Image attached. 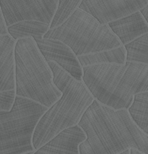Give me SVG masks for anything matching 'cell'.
<instances>
[{
    "label": "cell",
    "mask_w": 148,
    "mask_h": 154,
    "mask_svg": "<svg viewBox=\"0 0 148 154\" xmlns=\"http://www.w3.org/2000/svg\"><path fill=\"white\" fill-rule=\"evenodd\" d=\"M15 98V89L0 92V112L10 111L13 107Z\"/></svg>",
    "instance_id": "obj_18"
},
{
    "label": "cell",
    "mask_w": 148,
    "mask_h": 154,
    "mask_svg": "<svg viewBox=\"0 0 148 154\" xmlns=\"http://www.w3.org/2000/svg\"><path fill=\"white\" fill-rule=\"evenodd\" d=\"M107 25L121 45L148 33V23L139 11Z\"/></svg>",
    "instance_id": "obj_11"
},
{
    "label": "cell",
    "mask_w": 148,
    "mask_h": 154,
    "mask_svg": "<svg viewBox=\"0 0 148 154\" xmlns=\"http://www.w3.org/2000/svg\"><path fill=\"white\" fill-rule=\"evenodd\" d=\"M16 96L49 108L62 97L53 73L32 38L18 40L14 47Z\"/></svg>",
    "instance_id": "obj_4"
},
{
    "label": "cell",
    "mask_w": 148,
    "mask_h": 154,
    "mask_svg": "<svg viewBox=\"0 0 148 154\" xmlns=\"http://www.w3.org/2000/svg\"><path fill=\"white\" fill-rule=\"evenodd\" d=\"M81 2V0H59L49 30L57 28L65 23L79 8Z\"/></svg>",
    "instance_id": "obj_17"
},
{
    "label": "cell",
    "mask_w": 148,
    "mask_h": 154,
    "mask_svg": "<svg viewBox=\"0 0 148 154\" xmlns=\"http://www.w3.org/2000/svg\"><path fill=\"white\" fill-rule=\"evenodd\" d=\"M46 62H53L72 77L82 82V68L69 47L58 40L43 38L35 40Z\"/></svg>",
    "instance_id": "obj_9"
},
{
    "label": "cell",
    "mask_w": 148,
    "mask_h": 154,
    "mask_svg": "<svg viewBox=\"0 0 148 154\" xmlns=\"http://www.w3.org/2000/svg\"><path fill=\"white\" fill-rule=\"evenodd\" d=\"M123 46L126 51V62L148 64V33Z\"/></svg>",
    "instance_id": "obj_16"
},
{
    "label": "cell",
    "mask_w": 148,
    "mask_h": 154,
    "mask_svg": "<svg viewBox=\"0 0 148 154\" xmlns=\"http://www.w3.org/2000/svg\"><path fill=\"white\" fill-rule=\"evenodd\" d=\"M82 81L99 103L114 110H127L135 94L148 91V64L126 62L84 67Z\"/></svg>",
    "instance_id": "obj_2"
},
{
    "label": "cell",
    "mask_w": 148,
    "mask_h": 154,
    "mask_svg": "<svg viewBox=\"0 0 148 154\" xmlns=\"http://www.w3.org/2000/svg\"><path fill=\"white\" fill-rule=\"evenodd\" d=\"M148 91L135 94L127 112L132 120L146 135H148Z\"/></svg>",
    "instance_id": "obj_15"
},
{
    "label": "cell",
    "mask_w": 148,
    "mask_h": 154,
    "mask_svg": "<svg viewBox=\"0 0 148 154\" xmlns=\"http://www.w3.org/2000/svg\"><path fill=\"white\" fill-rule=\"evenodd\" d=\"M139 12H140V14H142V16L143 17L144 19L146 22L147 23V20H148V5L145 6V7L141 9L140 10H139Z\"/></svg>",
    "instance_id": "obj_20"
},
{
    "label": "cell",
    "mask_w": 148,
    "mask_h": 154,
    "mask_svg": "<svg viewBox=\"0 0 148 154\" xmlns=\"http://www.w3.org/2000/svg\"><path fill=\"white\" fill-rule=\"evenodd\" d=\"M33 152H30V153H25V154H33Z\"/></svg>",
    "instance_id": "obj_23"
},
{
    "label": "cell",
    "mask_w": 148,
    "mask_h": 154,
    "mask_svg": "<svg viewBox=\"0 0 148 154\" xmlns=\"http://www.w3.org/2000/svg\"><path fill=\"white\" fill-rule=\"evenodd\" d=\"M43 38L62 42L71 48L77 57L111 50L121 45L108 25H101L79 8L61 26L48 31Z\"/></svg>",
    "instance_id": "obj_5"
},
{
    "label": "cell",
    "mask_w": 148,
    "mask_h": 154,
    "mask_svg": "<svg viewBox=\"0 0 148 154\" xmlns=\"http://www.w3.org/2000/svg\"><path fill=\"white\" fill-rule=\"evenodd\" d=\"M58 0H0L7 27L23 21H38L50 26Z\"/></svg>",
    "instance_id": "obj_7"
},
{
    "label": "cell",
    "mask_w": 148,
    "mask_h": 154,
    "mask_svg": "<svg viewBox=\"0 0 148 154\" xmlns=\"http://www.w3.org/2000/svg\"><path fill=\"white\" fill-rule=\"evenodd\" d=\"M48 109L28 99L16 96L10 111L0 112V154L34 152L33 132Z\"/></svg>",
    "instance_id": "obj_6"
},
{
    "label": "cell",
    "mask_w": 148,
    "mask_h": 154,
    "mask_svg": "<svg viewBox=\"0 0 148 154\" xmlns=\"http://www.w3.org/2000/svg\"><path fill=\"white\" fill-rule=\"evenodd\" d=\"M148 5L147 0H83L79 9L101 25L130 15Z\"/></svg>",
    "instance_id": "obj_8"
},
{
    "label": "cell",
    "mask_w": 148,
    "mask_h": 154,
    "mask_svg": "<svg viewBox=\"0 0 148 154\" xmlns=\"http://www.w3.org/2000/svg\"><path fill=\"white\" fill-rule=\"evenodd\" d=\"M8 34L7 32V27L5 24L2 12L1 7H0V35H6Z\"/></svg>",
    "instance_id": "obj_19"
},
{
    "label": "cell",
    "mask_w": 148,
    "mask_h": 154,
    "mask_svg": "<svg viewBox=\"0 0 148 154\" xmlns=\"http://www.w3.org/2000/svg\"><path fill=\"white\" fill-rule=\"evenodd\" d=\"M129 154H144L142 152L137 151V150L134 149V148H131L129 149Z\"/></svg>",
    "instance_id": "obj_21"
},
{
    "label": "cell",
    "mask_w": 148,
    "mask_h": 154,
    "mask_svg": "<svg viewBox=\"0 0 148 154\" xmlns=\"http://www.w3.org/2000/svg\"><path fill=\"white\" fill-rule=\"evenodd\" d=\"M82 68L105 63L123 65L126 63V51L121 45L116 48L77 57Z\"/></svg>",
    "instance_id": "obj_14"
},
{
    "label": "cell",
    "mask_w": 148,
    "mask_h": 154,
    "mask_svg": "<svg viewBox=\"0 0 148 154\" xmlns=\"http://www.w3.org/2000/svg\"><path fill=\"white\" fill-rule=\"evenodd\" d=\"M49 30V25L38 21H23L7 27V32L15 40L32 38L34 40H41Z\"/></svg>",
    "instance_id": "obj_13"
},
{
    "label": "cell",
    "mask_w": 148,
    "mask_h": 154,
    "mask_svg": "<svg viewBox=\"0 0 148 154\" xmlns=\"http://www.w3.org/2000/svg\"><path fill=\"white\" fill-rule=\"evenodd\" d=\"M86 135L78 125L59 133L33 154H79V146Z\"/></svg>",
    "instance_id": "obj_10"
},
{
    "label": "cell",
    "mask_w": 148,
    "mask_h": 154,
    "mask_svg": "<svg viewBox=\"0 0 148 154\" xmlns=\"http://www.w3.org/2000/svg\"><path fill=\"white\" fill-rule=\"evenodd\" d=\"M53 73V82L62 97L48 109L35 128L32 143L35 151L69 128L77 125L94 101L84 83L75 79L57 64L47 62Z\"/></svg>",
    "instance_id": "obj_3"
},
{
    "label": "cell",
    "mask_w": 148,
    "mask_h": 154,
    "mask_svg": "<svg viewBox=\"0 0 148 154\" xmlns=\"http://www.w3.org/2000/svg\"><path fill=\"white\" fill-rule=\"evenodd\" d=\"M86 135L79 154H119L131 148L148 154V135L127 109L114 110L94 100L77 124Z\"/></svg>",
    "instance_id": "obj_1"
},
{
    "label": "cell",
    "mask_w": 148,
    "mask_h": 154,
    "mask_svg": "<svg viewBox=\"0 0 148 154\" xmlns=\"http://www.w3.org/2000/svg\"><path fill=\"white\" fill-rule=\"evenodd\" d=\"M119 154H129V150H127V151L122 152V153H119Z\"/></svg>",
    "instance_id": "obj_22"
},
{
    "label": "cell",
    "mask_w": 148,
    "mask_h": 154,
    "mask_svg": "<svg viewBox=\"0 0 148 154\" xmlns=\"http://www.w3.org/2000/svg\"><path fill=\"white\" fill-rule=\"evenodd\" d=\"M16 41L8 34L0 35V92L14 90V47Z\"/></svg>",
    "instance_id": "obj_12"
}]
</instances>
